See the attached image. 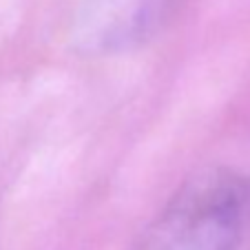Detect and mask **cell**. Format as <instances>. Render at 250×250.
Wrapping results in <instances>:
<instances>
[{
  "label": "cell",
  "instance_id": "cell-2",
  "mask_svg": "<svg viewBox=\"0 0 250 250\" xmlns=\"http://www.w3.org/2000/svg\"><path fill=\"white\" fill-rule=\"evenodd\" d=\"M180 0H82L71 42L91 56L120 53L146 42L164 27Z\"/></svg>",
  "mask_w": 250,
  "mask_h": 250
},
{
  "label": "cell",
  "instance_id": "cell-1",
  "mask_svg": "<svg viewBox=\"0 0 250 250\" xmlns=\"http://www.w3.org/2000/svg\"><path fill=\"white\" fill-rule=\"evenodd\" d=\"M250 224V177L208 168L186 180L131 250H239Z\"/></svg>",
  "mask_w": 250,
  "mask_h": 250
}]
</instances>
